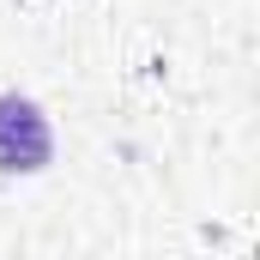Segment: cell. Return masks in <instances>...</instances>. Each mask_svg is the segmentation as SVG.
<instances>
[{
  "label": "cell",
  "mask_w": 260,
  "mask_h": 260,
  "mask_svg": "<svg viewBox=\"0 0 260 260\" xmlns=\"http://www.w3.org/2000/svg\"><path fill=\"white\" fill-rule=\"evenodd\" d=\"M49 157H55L49 115L30 97L6 91L0 97V176H37V170H49Z\"/></svg>",
  "instance_id": "cell-1"
}]
</instances>
